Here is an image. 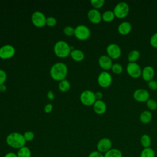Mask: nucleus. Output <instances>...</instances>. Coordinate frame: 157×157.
Instances as JSON below:
<instances>
[{
  "label": "nucleus",
  "mask_w": 157,
  "mask_h": 157,
  "mask_svg": "<svg viewBox=\"0 0 157 157\" xmlns=\"http://www.w3.org/2000/svg\"><path fill=\"white\" fill-rule=\"evenodd\" d=\"M90 3L91 6L93 7V9H99L103 7L105 3L104 0H91Z\"/></svg>",
  "instance_id": "obj_29"
},
{
  "label": "nucleus",
  "mask_w": 157,
  "mask_h": 157,
  "mask_svg": "<svg viewBox=\"0 0 157 157\" xmlns=\"http://www.w3.org/2000/svg\"><path fill=\"white\" fill-rule=\"evenodd\" d=\"M98 83L102 88H106L109 87L112 83V77L107 71L101 72L98 77Z\"/></svg>",
  "instance_id": "obj_8"
},
{
  "label": "nucleus",
  "mask_w": 157,
  "mask_h": 157,
  "mask_svg": "<svg viewBox=\"0 0 157 157\" xmlns=\"http://www.w3.org/2000/svg\"><path fill=\"white\" fill-rule=\"evenodd\" d=\"M113 12L116 18H124L128 16L129 12V6L125 2H120L115 5Z\"/></svg>",
  "instance_id": "obj_4"
},
{
  "label": "nucleus",
  "mask_w": 157,
  "mask_h": 157,
  "mask_svg": "<svg viewBox=\"0 0 157 157\" xmlns=\"http://www.w3.org/2000/svg\"><path fill=\"white\" fill-rule=\"evenodd\" d=\"M148 88L152 90V91H155L157 90V81L153 79L149 82H148Z\"/></svg>",
  "instance_id": "obj_35"
},
{
  "label": "nucleus",
  "mask_w": 157,
  "mask_h": 157,
  "mask_svg": "<svg viewBox=\"0 0 157 157\" xmlns=\"http://www.w3.org/2000/svg\"><path fill=\"white\" fill-rule=\"evenodd\" d=\"M90 29L84 25H79L75 28L74 36L78 40H85L90 37Z\"/></svg>",
  "instance_id": "obj_5"
},
{
  "label": "nucleus",
  "mask_w": 157,
  "mask_h": 157,
  "mask_svg": "<svg viewBox=\"0 0 157 157\" xmlns=\"http://www.w3.org/2000/svg\"><path fill=\"white\" fill-rule=\"evenodd\" d=\"M133 98L139 102H146L150 99V93L144 88H139L134 91Z\"/></svg>",
  "instance_id": "obj_12"
},
{
  "label": "nucleus",
  "mask_w": 157,
  "mask_h": 157,
  "mask_svg": "<svg viewBox=\"0 0 157 157\" xmlns=\"http://www.w3.org/2000/svg\"><path fill=\"white\" fill-rule=\"evenodd\" d=\"M46 19L45 15L40 11L34 12L31 16L33 24L37 28H42L46 25Z\"/></svg>",
  "instance_id": "obj_10"
},
{
  "label": "nucleus",
  "mask_w": 157,
  "mask_h": 157,
  "mask_svg": "<svg viewBox=\"0 0 157 157\" xmlns=\"http://www.w3.org/2000/svg\"><path fill=\"white\" fill-rule=\"evenodd\" d=\"M4 157H18V156H17V155L13 152H9L5 155Z\"/></svg>",
  "instance_id": "obj_41"
},
{
  "label": "nucleus",
  "mask_w": 157,
  "mask_h": 157,
  "mask_svg": "<svg viewBox=\"0 0 157 157\" xmlns=\"http://www.w3.org/2000/svg\"><path fill=\"white\" fill-rule=\"evenodd\" d=\"M7 79V74L4 71L0 69V85H3Z\"/></svg>",
  "instance_id": "obj_36"
},
{
  "label": "nucleus",
  "mask_w": 157,
  "mask_h": 157,
  "mask_svg": "<svg viewBox=\"0 0 157 157\" xmlns=\"http://www.w3.org/2000/svg\"><path fill=\"white\" fill-rule=\"evenodd\" d=\"M70 55L72 59L75 61L79 62L83 60L85 58L84 53L79 49H73L71 50Z\"/></svg>",
  "instance_id": "obj_19"
},
{
  "label": "nucleus",
  "mask_w": 157,
  "mask_h": 157,
  "mask_svg": "<svg viewBox=\"0 0 157 157\" xmlns=\"http://www.w3.org/2000/svg\"><path fill=\"white\" fill-rule=\"evenodd\" d=\"M88 157H104V156L103 153L98 151H93L89 154Z\"/></svg>",
  "instance_id": "obj_37"
},
{
  "label": "nucleus",
  "mask_w": 157,
  "mask_h": 157,
  "mask_svg": "<svg viewBox=\"0 0 157 157\" xmlns=\"http://www.w3.org/2000/svg\"><path fill=\"white\" fill-rule=\"evenodd\" d=\"M67 74V67L62 62L56 63L53 64L50 69V75L55 81L64 80Z\"/></svg>",
  "instance_id": "obj_1"
},
{
  "label": "nucleus",
  "mask_w": 157,
  "mask_h": 157,
  "mask_svg": "<svg viewBox=\"0 0 157 157\" xmlns=\"http://www.w3.org/2000/svg\"><path fill=\"white\" fill-rule=\"evenodd\" d=\"M128 74L134 78H137L141 76L142 69L137 63H128L126 66Z\"/></svg>",
  "instance_id": "obj_7"
},
{
  "label": "nucleus",
  "mask_w": 157,
  "mask_h": 157,
  "mask_svg": "<svg viewBox=\"0 0 157 157\" xmlns=\"http://www.w3.org/2000/svg\"><path fill=\"white\" fill-rule=\"evenodd\" d=\"M95 98L96 100H102V98L103 97V94L101 91H97L94 93Z\"/></svg>",
  "instance_id": "obj_39"
},
{
  "label": "nucleus",
  "mask_w": 157,
  "mask_h": 157,
  "mask_svg": "<svg viewBox=\"0 0 157 157\" xmlns=\"http://www.w3.org/2000/svg\"><path fill=\"white\" fill-rule=\"evenodd\" d=\"M152 113L149 110H144L142 112L139 116L140 121L143 124H148L152 120Z\"/></svg>",
  "instance_id": "obj_20"
},
{
  "label": "nucleus",
  "mask_w": 157,
  "mask_h": 157,
  "mask_svg": "<svg viewBox=\"0 0 157 157\" xmlns=\"http://www.w3.org/2000/svg\"><path fill=\"white\" fill-rule=\"evenodd\" d=\"M17 155L18 157H31V151L28 147L24 146L18 149Z\"/></svg>",
  "instance_id": "obj_25"
},
{
  "label": "nucleus",
  "mask_w": 157,
  "mask_h": 157,
  "mask_svg": "<svg viewBox=\"0 0 157 157\" xmlns=\"http://www.w3.org/2000/svg\"><path fill=\"white\" fill-rule=\"evenodd\" d=\"M6 143L12 148L20 149L25 146L26 140H25L23 134L14 132L9 134L7 136Z\"/></svg>",
  "instance_id": "obj_2"
},
{
  "label": "nucleus",
  "mask_w": 157,
  "mask_h": 157,
  "mask_svg": "<svg viewBox=\"0 0 157 157\" xmlns=\"http://www.w3.org/2000/svg\"><path fill=\"white\" fill-rule=\"evenodd\" d=\"M155 76V69L151 66H146L142 70L141 77L145 82H149L153 79Z\"/></svg>",
  "instance_id": "obj_16"
},
{
  "label": "nucleus",
  "mask_w": 157,
  "mask_h": 157,
  "mask_svg": "<svg viewBox=\"0 0 157 157\" xmlns=\"http://www.w3.org/2000/svg\"><path fill=\"white\" fill-rule=\"evenodd\" d=\"M140 57V52L134 49L129 52L128 55V60L129 63H136Z\"/></svg>",
  "instance_id": "obj_23"
},
{
  "label": "nucleus",
  "mask_w": 157,
  "mask_h": 157,
  "mask_svg": "<svg viewBox=\"0 0 157 157\" xmlns=\"http://www.w3.org/2000/svg\"><path fill=\"white\" fill-rule=\"evenodd\" d=\"M93 105L94 112L98 115L104 114L107 110L106 104L102 100H96Z\"/></svg>",
  "instance_id": "obj_18"
},
{
  "label": "nucleus",
  "mask_w": 157,
  "mask_h": 157,
  "mask_svg": "<svg viewBox=\"0 0 157 157\" xmlns=\"http://www.w3.org/2000/svg\"><path fill=\"white\" fill-rule=\"evenodd\" d=\"M47 96L49 100H53L55 98V95L53 93L52 91H48L47 94Z\"/></svg>",
  "instance_id": "obj_40"
},
{
  "label": "nucleus",
  "mask_w": 157,
  "mask_h": 157,
  "mask_svg": "<svg viewBox=\"0 0 157 157\" xmlns=\"http://www.w3.org/2000/svg\"><path fill=\"white\" fill-rule=\"evenodd\" d=\"M53 51L58 57L66 58L70 55L71 48L66 42L64 40H59L55 44Z\"/></svg>",
  "instance_id": "obj_3"
},
{
  "label": "nucleus",
  "mask_w": 157,
  "mask_h": 157,
  "mask_svg": "<svg viewBox=\"0 0 157 157\" xmlns=\"http://www.w3.org/2000/svg\"><path fill=\"white\" fill-rule=\"evenodd\" d=\"M56 24V20L53 17H49L46 19V25L49 27H53Z\"/></svg>",
  "instance_id": "obj_33"
},
{
  "label": "nucleus",
  "mask_w": 157,
  "mask_h": 157,
  "mask_svg": "<svg viewBox=\"0 0 157 157\" xmlns=\"http://www.w3.org/2000/svg\"><path fill=\"white\" fill-rule=\"evenodd\" d=\"M104 157H123L121 151L116 148H112L104 154Z\"/></svg>",
  "instance_id": "obj_22"
},
{
  "label": "nucleus",
  "mask_w": 157,
  "mask_h": 157,
  "mask_svg": "<svg viewBox=\"0 0 157 157\" xmlns=\"http://www.w3.org/2000/svg\"><path fill=\"white\" fill-rule=\"evenodd\" d=\"M107 55L112 59H118L121 55V50L120 46L115 43L110 44L106 48Z\"/></svg>",
  "instance_id": "obj_9"
},
{
  "label": "nucleus",
  "mask_w": 157,
  "mask_h": 157,
  "mask_svg": "<svg viewBox=\"0 0 157 157\" xmlns=\"http://www.w3.org/2000/svg\"><path fill=\"white\" fill-rule=\"evenodd\" d=\"M15 49L13 46L10 44H6L0 47V58L6 59L14 56Z\"/></svg>",
  "instance_id": "obj_13"
},
{
  "label": "nucleus",
  "mask_w": 157,
  "mask_h": 157,
  "mask_svg": "<svg viewBox=\"0 0 157 157\" xmlns=\"http://www.w3.org/2000/svg\"><path fill=\"white\" fill-rule=\"evenodd\" d=\"M6 89H7V87L4 84L0 85V91L4 92L6 90Z\"/></svg>",
  "instance_id": "obj_42"
},
{
  "label": "nucleus",
  "mask_w": 157,
  "mask_h": 157,
  "mask_svg": "<svg viewBox=\"0 0 157 157\" xmlns=\"http://www.w3.org/2000/svg\"><path fill=\"white\" fill-rule=\"evenodd\" d=\"M53 109V105L52 104H47L44 107V111L45 113H50Z\"/></svg>",
  "instance_id": "obj_38"
},
{
  "label": "nucleus",
  "mask_w": 157,
  "mask_h": 157,
  "mask_svg": "<svg viewBox=\"0 0 157 157\" xmlns=\"http://www.w3.org/2000/svg\"><path fill=\"white\" fill-rule=\"evenodd\" d=\"M150 44L153 48H157V33H154L150 39Z\"/></svg>",
  "instance_id": "obj_34"
},
{
  "label": "nucleus",
  "mask_w": 157,
  "mask_h": 157,
  "mask_svg": "<svg viewBox=\"0 0 157 157\" xmlns=\"http://www.w3.org/2000/svg\"><path fill=\"white\" fill-rule=\"evenodd\" d=\"M140 157H155V151L151 147L143 148L140 153Z\"/></svg>",
  "instance_id": "obj_26"
},
{
  "label": "nucleus",
  "mask_w": 157,
  "mask_h": 157,
  "mask_svg": "<svg viewBox=\"0 0 157 157\" xmlns=\"http://www.w3.org/2000/svg\"><path fill=\"white\" fill-rule=\"evenodd\" d=\"M117 29L119 34L123 36H126L129 34L131 31L132 25L129 22L124 21L118 25Z\"/></svg>",
  "instance_id": "obj_17"
},
{
  "label": "nucleus",
  "mask_w": 157,
  "mask_h": 157,
  "mask_svg": "<svg viewBox=\"0 0 157 157\" xmlns=\"http://www.w3.org/2000/svg\"><path fill=\"white\" fill-rule=\"evenodd\" d=\"M87 16L90 21L94 24L99 23L102 20V14L98 9H90L88 12Z\"/></svg>",
  "instance_id": "obj_15"
},
{
  "label": "nucleus",
  "mask_w": 157,
  "mask_h": 157,
  "mask_svg": "<svg viewBox=\"0 0 157 157\" xmlns=\"http://www.w3.org/2000/svg\"><path fill=\"white\" fill-rule=\"evenodd\" d=\"M140 142L144 148L150 147L151 144V139L147 134H144L140 138Z\"/></svg>",
  "instance_id": "obj_21"
},
{
  "label": "nucleus",
  "mask_w": 157,
  "mask_h": 157,
  "mask_svg": "<svg viewBox=\"0 0 157 157\" xmlns=\"http://www.w3.org/2000/svg\"><path fill=\"white\" fill-rule=\"evenodd\" d=\"M115 18V16L114 15V13L113 10H108L105 11L102 14V20H103L105 22H111L112 21L114 18Z\"/></svg>",
  "instance_id": "obj_24"
},
{
  "label": "nucleus",
  "mask_w": 157,
  "mask_h": 157,
  "mask_svg": "<svg viewBox=\"0 0 157 157\" xmlns=\"http://www.w3.org/2000/svg\"><path fill=\"white\" fill-rule=\"evenodd\" d=\"M23 135L24 139L26 140V142L31 141L34 138V134L33 133V132L30 131H26Z\"/></svg>",
  "instance_id": "obj_32"
},
{
  "label": "nucleus",
  "mask_w": 157,
  "mask_h": 157,
  "mask_svg": "<svg viewBox=\"0 0 157 157\" xmlns=\"http://www.w3.org/2000/svg\"><path fill=\"white\" fill-rule=\"evenodd\" d=\"M123 66H121V64H120V63H113L112 64V66L111 67V71L112 72L116 74V75H119L120 74L122 73L123 72Z\"/></svg>",
  "instance_id": "obj_28"
},
{
  "label": "nucleus",
  "mask_w": 157,
  "mask_h": 157,
  "mask_svg": "<svg viewBox=\"0 0 157 157\" xmlns=\"http://www.w3.org/2000/svg\"><path fill=\"white\" fill-rule=\"evenodd\" d=\"M80 100L83 105L86 106L93 105L96 101L94 93L91 90L83 91L80 94Z\"/></svg>",
  "instance_id": "obj_6"
},
{
  "label": "nucleus",
  "mask_w": 157,
  "mask_h": 157,
  "mask_svg": "<svg viewBox=\"0 0 157 157\" xmlns=\"http://www.w3.org/2000/svg\"><path fill=\"white\" fill-rule=\"evenodd\" d=\"M63 32L65 35L68 36H71L74 35V32H75V28H74L72 26H67L64 27L63 29Z\"/></svg>",
  "instance_id": "obj_31"
},
{
  "label": "nucleus",
  "mask_w": 157,
  "mask_h": 157,
  "mask_svg": "<svg viewBox=\"0 0 157 157\" xmlns=\"http://www.w3.org/2000/svg\"><path fill=\"white\" fill-rule=\"evenodd\" d=\"M58 88L61 91L67 92V91L69 90V89L71 88V85H70L69 82L67 80L64 79V80H63L59 82V85H58Z\"/></svg>",
  "instance_id": "obj_27"
},
{
  "label": "nucleus",
  "mask_w": 157,
  "mask_h": 157,
  "mask_svg": "<svg viewBox=\"0 0 157 157\" xmlns=\"http://www.w3.org/2000/svg\"><path fill=\"white\" fill-rule=\"evenodd\" d=\"M112 148V140L108 137L101 138L96 144L97 151L105 153Z\"/></svg>",
  "instance_id": "obj_11"
},
{
  "label": "nucleus",
  "mask_w": 157,
  "mask_h": 157,
  "mask_svg": "<svg viewBox=\"0 0 157 157\" xmlns=\"http://www.w3.org/2000/svg\"><path fill=\"white\" fill-rule=\"evenodd\" d=\"M146 104L147 107L148 108L149 110H155L157 109V102L153 99H149L147 102Z\"/></svg>",
  "instance_id": "obj_30"
},
{
  "label": "nucleus",
  "mask_w": 157,
  "mask_h": 157,
  "mask_svg": "<svg viewBox=\"0 0 157 157\" xmlns=\"http://www.w3.org/2000/svg\"><path fill=\"white\" fill-rule=\"evenodd\" d=\"M98 64L101 68H102L104 71H107L111 69L113 63L112 59L109 56L107 55H103L99 58Z\"/></svg>",
  "instance_id": "obj_14"
}]
</instances>
